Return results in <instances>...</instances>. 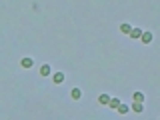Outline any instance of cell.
<instances>
[{"instance_id": "3957f363", "label": "cell", "mask_w": 160, "mask_h": 120, "mask_svg": "<svg viewBox=\"0 0 160 120\" xmlns=\"http://www.w3.org/2000/svg\"><path fill=\"white\" fill-rule=\"evenodd\" d=\"M50 72H52V68L48 66V64H42V66H40V76H48Z\"/></svg>"}, {"instance_id": "ba28073f", "label": "cell", "mask_w": 160, "mask_h": 120, "mask_svg": "<svg viewBox=\"0 0 160 120\" xmlns=\"http://www.w3.org/2000/svg\"><path fill=\"white\" fill-rule=\"evenodd\" d=\"M128 36H130V38H140V36H142V30H140V28H132Z\"/></svg>"}, {"instance_id": "8fae6325", "label": "cell", "mask_w": 160, "mask_h": 120, "mask_svg": "<svg viewBox=\"0 0 160 120\" xmlns=\"http://www.w3.org/2000/svg\"><path fill=\"white\" fill-rule=\"evenodd\" d=\"M132 98L136 100V102H144V94H142V92H134Z\"/></svg>"}, {"instance_id": "9c48e42d", "label": "cell", "mask_w": 160, "mask_h": 120, "mask_svg": "<svg viewBox=\"0 0 160 120\" xmlns=\"http://www.w3.org/2000/svg\"><path fill=\"white\" fill-rule=\"evenodd\" d=\"M108 106H110V108H118V106H120V98H110Z\"/></svg>"}, {"instance_id": "277c9868", "label": "cell", "mask_w": 160, "mask_h": 120, "mask_svg": "<svg viewBox=\"0 0 160 120\" xmlns=\"http://www.w3.org/2000/svg\"><path fill=\"white\" fill-rule=\"evenodd\" d=\"M52 80H54V84H62V82H64V74H62V72H56L52 76Z\"/></svg>"}, {"instance_id": "52a82bcc", "label": "cell", "mask_w": 160, "mask_h": 120, "mask_svg": "<svg viewBox=\"0 0 160 120\" xmlns=\"http://www.w3.org/2000/svg\"><path fill=\"white\" fill-rule=\"evenodd\" d=\"M98 102H100V104H104V106H108L110 96H108V94H100V96H98Z\"/></svg>"}, {"instance_id": "7a4b0ae2", "label": "cell", "mask_w": 160, "mask_h": 120, "mask_svg": "<svg viewBox=\"0 0 160 120\" xmlns=\"http://www.w3.org/2000/svg\"><path fill=\"white\" fill-rule=\"evenodd\" d=\"M20 66H22V68H32V66H34V60H32V58H22Z\"/></svg>"}, {"instance_id": "8992f818", "label": "cell", "mask_w": 160, "mask_h": 120, "mask_svg": "<svg viewBox=\"0 0 160 120\" xmlns=\"http://www.w3.org/2000/svg\"><path fill=\"white\" fill-rule=\"evenodd\" d=\"M70 96H72V100H80L82 98V90L80 88H74L72 92H70Z\"/></svg>"}, {"instance_id": "6da1fadb", "label": "cell", "mask_w": 160, "mask_h": 120, "mask_svg": "<svg viewBox=\"0 0 160 120\" xmlns=\"http://www.w3.org/2000/svg\"><path fill=\"white\" fill-rule=\"evenodd\" d=\"M142 110H144V102H136V100H134V104H132V112L140 114Z\"/></svg>"}, {"instance_id": "5b68a950", "label": "cell", "mask_w": 160, "mask_h": 120, "mask_svg": "<svg viewBox=\"0 0 160 120\" xmlns=\"http://www.w3.org/2000/svg\"><path fill=\"white\" fill-rule=\"evenodd\" d=\"M140 40H142L144 44H148V42H152V32H142V36H140Z\"/></svg>"}, {"instance_id": "7c38bea8", "label": "cell", "mask_w": 160, "mask_h": 120, "mask_svg": "<svg viewBox=\"0 0 160 120\" xmlns=\"http://www.w3.org/2000/svg\"><path fill=\"white\" fill-rule=\"evenodd\" d=\"M116 110H118L120 114H126V112H128V106H126V104H122V102H120V106L116 108Z\"/></svg>"}, {"instance_id": "30bf717a", "label": "cell", "mask_w": 160, "mask_h": 120, "mask_svg": "<svg viewBox=\"0 0 160 120\" xmlns=\"http://www.w3.org/2000/svg\"><path fill=\"white\" fill-rule=\"evenodd\" d=\"M120 30H122V32H124V34H130V30H132V26H130V24H126V22H124V24L120 26Z\"/></svg>"}]
</instances>
